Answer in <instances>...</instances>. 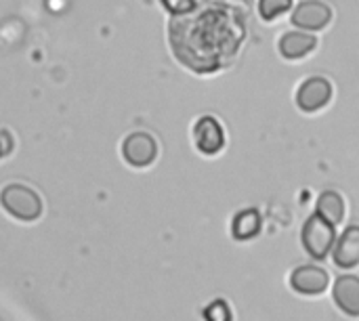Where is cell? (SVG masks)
Returning <instances> with one entry per match:
<instances>
[{"label":"cell","instance_id":"6da1fadb","mask_svg":"<svg viewBox=\"0 0 359 321\" xmlns=\"http://www.w3.org/2000/svg\"><path fill=\"white\" fill-rule=\"evenodd\" d=\"M244 17L233 4H196L170 21L177 59L196 74H212L233 61L244 42Z\"/></svg>","mask_w":359,"mask_h":321},{"label":"cell","instance_id":"7a4b0ae2","mask_svg":"<svg viewBox=\"0 0 359 321\" xmlns=\"http://www.w3.org/2000/svg\"><path fill=\"white\" fill-rule=\"evenodd\" d=\"M0 204L2 208L17 221L23 223H32L36 219H40L42 214V200L40 196L21 183H11L0 191Z\"/></svg>","mask_w":359,"mask_h":321},{"label":"cell","instance_id":"3957f363","mask_svg":"<svg viewBox=\"0 0 359 321\" xmlns=\"http://www.w3.org/2000/svg\"><path fill=\"white\" fill-rule=\"evenodd\" d=\"M334 242H337V233H334L332 223H328L320 214H313L307 219V223L303 227V246L311 259L324 261L328 257V252L332 250Z\"/></svg>","mask_w":359,"mask_h":321},{"label":"cell","instance_id":"277c9868","mask_svg":"<svg viewBox=\"0 0 359 321\" xmlns=\"http://www.w3.org/2000/svg\"><path fill=\"white\" fill-rule=\"evenodd\" d=\"M122 156L130 166L145 168L158 158V143L149 132H133L122 143Z\"/></svg>","mask_w":359,"mask_h":321},{"label":"cell","instance_id":"5b68a950","mask_svg":"<svg viewBox=\"0 0 359 321\" xmlns=\"http://www.w3.org/2000/svg\"><path fill=\"white\" fill-rule=\"evenodd\" d=\"M194 141L204 156H217L225 147L223 124L212 116H202L194 126Z\"/></svg>","mask_w":359,"mask_h":321},{"label":"cell","instance_id":"8992f818","mask_svg":"<svg viewBox=\"0 0 359 321\" xmlns=\"http://www.w3.org/2000/svg\"><path fill=\"white\" fill-rule=\"evenodd\" d=\"M330 99H332V84L322 76H313L305 80L297 93V103L303 111H320L330 103Z\"/></svg>","mask_w":359,"mask_h":321},{"label":"cell","instance_id":"52a82bcc","mask_svg":"<svg viewBox=\"0 0 359 321\" xmlns=\"http://www.w3.org/2000/svg\"><path fill=\"white\" fill-rule=\"evenodd\" d=\"M332 19V11L326 2L303 0L292 13V25L301 29H324Z\"/></svg>","mask_w":359,"mask_h":321},{"label":"cell","instance_id":"ba28073f","mask_svg":"<svg viewBox=\"0 0 359 321\" xmlns=\"http://www.w3.org/2000/svg\"><path fill=\"white\" fill-rule=\"evenodd\" d=\"M328 284H330L328 273L320 267H313V265L299 267L290 275V286L299 294H305V296H316V294L326 292Z\"/></svg>","mask_w":359,"mask_h":321},{"label":"cell","instance_id":"9c48e42d","mask_svg":"<svg viewBox=\"0 0 359 321\" xmlns=\"http://www.w3.org/2000/svg\"><path fill=\"white\" fill-rule=\"evenodd\" d=\"M334 303L339 309L351 317H359V278L358 275H341L334 284Z\"/></svg>","mask_w":359,"mask_h":321},{"label":"cell","instance_id":"30bf717a","mask_svg":"<svg viewBox=\"0 0 359 321\" xmlns=\"http://www.w3.org/2000/svg\"><path fill=\"white\" fill-rule=\"evenodd\" d=\"M334 263L343 269H353L359 265V227L345 229L334 248Z\"/></svg>","mask_w":359,"mask_h":321},{"label":"cell","instance_id":"8fae6325","mask_svg":"<svg viewBox=\"0 0 359 321\" xmlns=\"http://www.w3.org/2000/svg\"><path fill=\"white\" fill-rule=\"evenodd\" d=\"M318 40L307 32H286L280 40V53L284 59H303L316 48Z\"/></svg>","mask_w":359,"mask_h":321},{"label":"cell","instance_id":"7c38bea8","mask_svg":"<svg viewBox=\"0 0 359 321\" xmlns=\"http://www.w3.org/2000/svg\"><path fill=\"white\" fill-rule=\"evenodd\" d=\"M261 225H263V219H261L259 210L257 208H246V210L236 214V219L231 223V235L236 240H240V242L252 240V238L259 235Z\"/></svg>","mask_w":359,"mask_h":321},{"label":"cell","instance_id":"4fadbf2b","mask_svg":"<svg viewBox=\"0 0 359 321\" xmlns=\"http://www.w3.org/2000/svg\"><path fill=\"white\" fill-rule=\"evenodd\" d=\"M318 214L332 223L334 227L343 223L345 219V200L337 191H324L318 200Z\"/></svg>","mask_w":359,"mask_h":321},{"label":"cell","instance_id":"5bb4252c","mask_svg":"<svg viewBox=\"0 0 359 321\" xmlns=\"http://www.w3.org/2000/svg\"><path fill=\"white\" fill-rule=\"evenodd\" d=\"M292 8V0H259V15L263 21H273Z\"/></svg>","mask_w":359,"mask_h":321},{"label":"cell","instance_id":"9a60e30c","mask_svg":"<svg viewBox=\"0 0 359 321\" xmlns=\"http://www.w3.org/2000/svg\"><path fill=\"white\" fill-rule=\"evenodd\" d=\"M206 321H231V311L225 301H215L204 311Z\"/></svg>","mask_w":359,"mask_h":321},{"label":"cell","instance_id":"2e32d148","mask_svg":"<svg viewBox=\"0 0 359 321\" xmlns=\"http://www.w3.org/2000/svg\"><path fill=\"white\" fill-rule=\"evenodd\" d=\"M162 4L172 15H185L196 6V0H162Z\"/></svg>","mask_w":359,"mask_h":321},{"label":"cell","instance_id":"e0dca14e","mask_svg":"<svg viewBox=\"0 0 359 321\" xmlns=\"http://www.w3.org/2000/svg\"><path fill=\"white\" fill-rule=\"evenodd\" d=\"M4 153H6V151H4V149H0V156H4Z\"/></svg>","mask_w":359,"mask_h":321}]
</instances>
